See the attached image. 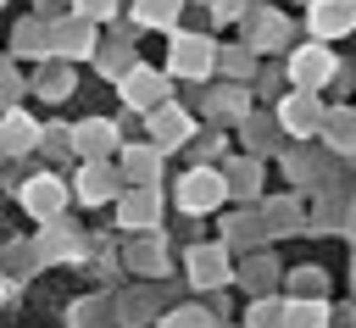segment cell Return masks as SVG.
I'll use <instances>...</instances> for the list:
<instances>
[{
  "instance_id": "5b68a950",
  "label": "cell",
  "mask_w": 356,
  "mask_h": 328,
  "mask_svg": "<svg viewBox=\"0 0 356 328\" xmlns=\"http://www.w3.org/2000/svg\"><path fill=\"white\" fill-rule=\"evenodd\" d=\"M122 100L139 106V111H161V100H167V78L150 72V67H134V72L122 78Z\"/></svg>"
},
{
  "instance_id": "30bf717a",
  "label": "cell",
  "mask_w": 356,
  "mask_h": 328,
  "mask_svg": "<svg viewBox=\"0 0 356 328\" xmlns=\"http://www.w3.org/2000/svg\"><path fill=\"white\" fill-rule=\"evenodd\" d=\"M150 133H156V150H172V145L189 139V117L172 111V106H161V111H150Z\"/></svg>"
},
{
  "instance_id": "ba28073f",
  "label": "cell",
  "mask_w": 356,
  "mask_h": 328,
  "mask_svg": "<svg viewBox=\"0 0 356 328\" xmlns=\"http://www.w3.org/2000/svg\"><path fill=\"white\" fill-rule=\"evenodd\" d=\"M50 39H56V50H61V56H89V50H95V28H89L83 17L56 22V28H50Z\"/></svg>"
},
{
  "instance_id": "4fadbf2b",
  "label": "cell",
  "mask_w": 356,
  "mask_h": 328,
  "mask_svg": "<svg viewBox=\"0 0 356 328\" xmlns=\"http://www.w3.org/2000/svg\"><path fill=\"white\" fill-rule=\"evenodd\" d=\"M284 328H328V306L323 300H289Z\"/></svg>"
},
{
  "instance_id": "ac0fdd59",
  "label": "cell",
  "mask_w": 356,
  "mask_h": 328,
  "mask_svg": "<svg viewBox=\"0 0 356 328\" xmlns=\"http://www.w3.org/2000/svg\"><path fill=\"white\" fill-rule=\"evenodd\" d=\"M178 6H184V0H139V22H145V28H161V22L178 17Z\"/></svg>"
},
{
  "instance_id": "44dd1931",
  "label": "cell",
  "mask_w": 356,
  "mask_h": 328,
  "mask_svg": "<svg viewBox=\"0 0 356 328\" xmlns=\"http://www.w3.org/2000/svg\"><path fill=\"white\" fill-rule=\"evenodd\" d=\"M278 39H284V17H261L256 22V50H273Z\"/></svg>"
},
{
  "instance_id": "2e32d148",
  "label": "cell",
  "mask_w": 356,
  "mask_h": 328,
  "mask_svg": "<svg viewBox=\"0 0 356 328\" xmlns=\"http://www.w3.org/2000/svg\"><path fill=\"white\" fill-rule=\"evenodd\" d=\"M323 133L334 139V150H356V117H350V111H328Z\"/></svg>"
},
{
  "instance_id": "603a6c76",
  "label": "cell",
  "mask_w": 356,
  "mask_h": 328,
  "mask_svg": "<svg viewBox=\"0 0 356 328\" xmlns=\"http://www.w3.org/2000/svg\"><path fill=\"white\" fill-rule=\"evenodd\" d=\"M17 50H28V56L44 50V44H39V22H22V28H17Z\"/></svg>"
},
{
  "instance_id": "9c48e42d",
  "label": "cell",
  "mask_w": 356,
  "mask_h": 328,
  "mask_svg": "<svg viewBox=\"0 0 356 328\" xmlns=\"http://www.w3.org/2000/svg\"><path fill=\"white\" fill-rule=\"evenodd\" d=\"M206 67H211V44H206V39H195V33L172 39V72H189V78H200Z\"/></svg>"
},
{
  "instance_id": "8fae6325",
  "label": "cell",
  "mask_w": 356,
  "mask_h": 328,
  "mask_svg": "<svg viewBox=\"0 0 356 328\" xmlns=\"http://www.w3.org/2000/svg\"><path fill=\"white\" fill-rule=\"evenodd\" d=\"M33 139H39L33 117H22V111H6V122H0V150H6V156H22V150H33Z\"/></svg>"
},
{
  "instance_id": "52a82bcc",
  "label": "cell",
  "mask_w": 356,
  "mask_h": 328,
  "mask_svg": "<svg viewBox=\"0 0 356 328\" xmlns=\"http://www.w3.org/2000/svg\"><path fill=\"white\" fill-rule=\"evenodd\" d=\"M278 122L289 128V133H317L328 117H323V106H317V95H289L284 106H278Z\"/></svg>"
},
{
  "instance_id": "d6986e66",
  "label": "cell",
  "mask_w": 356,
  "mask_h": 328,
  "mask_svg": "<svg viewBox=\"0 0 356 328\" xmlns=\"http://www.w3.org/2000/svg\"><path fill=\"white\" fill-rule=\"evenodd\" d=\"M284 311L289 306H278V300H256L250 306V328H284Z\"/></svg>"
},
{
  "instance_id": "8992f818",
  "label": "cell",
  "mask_w": 356,
  "mask_h": 328,
  "mask_svg": "<svg viewBox=\"0 0 356 328\" xmlns=\"http://www.w3.org/2000/svg\"><path fill=\"white\" fill-rule=\"evenodd\" d=\"M189 284H200V289L228 284V250L222 245H195L189 250Z\"/></svg>"
},
{
  "instance_id": "ffe728a7",
  "label": "cell",
  "mask_w": 356,
  "mask_h": 328,
  "mask_svg": "<svg viewBox=\"0 0 356 328\" xmlns=\"http://www.w3.org/2000/svg\"><path fill=\"white\" fill-rule=\"evenodd\" d=\"M39 95H44V100H61V95H72V78H67L61 67H50V72H39Z\"/></svg>"
},
{
  "instance_id": "7402d4cb",
  "label": "cell",
  "mask_w": 356,
  "mask_h": 328,
  "mask_svg": "<svg viewBox=\"0 0 356 328\" xmlns=\"http://www.w3.org/2000/svg\"><path fill=\"white\" fill-rule=\"evenodd\" d=\"M78 17L83 22H106V17H117V0H78Z\"/></svg>"
},
{
  "instance_id": "484cf974",
  "label": "cell",
  "mask_w": 356,
  "mask_h": 328,
  "mask_svg": "<svg viewBox=\"0 0 356 328\" xmlns=\"http://www.w3.org/2000/svg\"><path fill=\"white\" fill-rule=\"evenodd\" d=\"M295 289H300V295H317L323 278H317V272H295Z\"/></svg>"
},
{
  "instance_id": "4316f807",
  "label": "cell",
  "mask_w": 356,
  "mask_h": 328,
  "mask_svg": "<svg viewBox=\"0 0 356 328\" xmlns=\"http://www.w3.org/2000/svg\"><path fill=\"white\" fill-rule=\"evenodd\" d=\"M17 89H22V83H17L11 72H0V106H11V100H17Z\"/></svg>"
},
{
  "instance_id": "3957f363",
  "label": "cell",
  "mask_w": 356,
  "mask_h": 328,
  "mask_svg": "<svg viewBox=\"0 0 356 328\" xmlns=\"http://www.w3.org/2000/svg\"><path fill=\"white\" fill-rule=\"evenodd\" d=\"M306 28H312V39H317V44H328V39L350 33V28H356V0H312Z\"/></svg>"
},
{
  "instance_id": "e0dca14e",
  "label": "cell",
  "mask_w": 356,
  "mask_h": 328,
  "mask_svg": "<svg viewBox=\"0 0 356 328\" xmlns=\"http://www.w3.org/2000/svg\"><path fill=\"white\" fill-rule=\"evenodd\" d=\"M156 161H161V150H156V145H139V150H128V156H122L128 178L139 172V183H150V178H156Z\"/></svg>"
},
{
  "instance_id": "7a4b0ae2",
  "label": "cell",
  "mask_w": 356,
  "mask_h": 328,
  "mask_svg": "<svg viewBox=\"0 0 356 328\" xmlns=\"http://www.w3.org/2000/svg\"><path fill=\"white\" fill-rule=\"evenodd\" d=\"M222 195H228V178L211 172V167H195L189 178H178V206L184 211H211V206H222Z\"/></svg>"
},
{
  "instance_id": "7c38bea8",
  "label": "cell",
  "mask_w": 356,
  "mask_h": 328,
  "mask_svg": "<svg viewBox=\"0 0 356 328\" xmlns=\"http://www.w3.org/2000/svg\"><path fill=\"white\" fill-rule=\"evenodd\" d=\"M83 156H106L111 145H117V128L106 122V117H89V122H78V139H72Z\"/></svg>"
},
{
  "instance_id": "cb8c5ba5",
  "label": "cell",
  "mask_w": 356,
  "mask_h": 328,
  "mask_svg": "<svg viewBox=\"0 0 356 328\" xmlns=\"http://www.w3.org/2000/svg\"><path fill=\"white\" fill-rule=\"evenodd\" d=\"M161 328H206V311H195V306H184L178 317H167Z\"/></svg>"
},
{
  "instance_id": "d4e9b609",
  "label": "cell",
  "mask_w": 356,
  "mask_h": 328,
  "mask_svg": "<svg viewBox=\"0 0 356 328\" xmlns=\"http://www.w3.org/2000/svg\"><path fill=\"white\" fill-rule=\"evenodd\" d=\"M245 278H250V284H273V261H250Z\"/></svg>"
},
{
  "instance_id": "277c9868",
  "label": "cell",
  "mask_w": 356,
  "mask_h": 328,
  "mask_svg": "<svg viewBox=\"0 0 356 328\" xmlns=\"http://www.w3.org/2000/svg\"><path fill=\"white\" fill-rule=\"evenodd\" d=\"M61 206H67V189H61V178H56V172H39V178H28V183H22V211H28V217L56 222V217H61Z\"/></svg>"
},
{
  "instance_id": "5bb4252c",
  "label": "cell",
  "mask_w": 356,
  "mask_h": 328,
  "mask_svg": "<svg viewBox=\"0 0 356 328\" xmlns=\"http://www.w3.org/2000/svg\"><path fill=\"white\" fill-rule=\"evenodd\" d=\"M78 195H83V200H106V195H111V172H106L100 161H89V167L78 172Z\"/></svg>"
},
{
  "instance_id": "83f0119b",
  "label": "cell",
  "mask_w": 356,
  "mask_h": 328,
  "mask_svg": "<svg viewBox=\"0 0 356 328\" xmlns=\"http://www.w3.org/2000/svg\"><path fill=\"white\" fill-rule=\"evenodd\" d=\"M0 6H6V0H0Z\"/></svg>"
},
{
  "instance_id": "9a60e30c",
  "label": "cell",
  "mask_w": 356,
  "mask_h": 328,
  "mask_svg": "<svg viewBox=\"0 0 356 328\" xmlns=\"http://www.w3.org/2000/svg\"><path fill=\"white\" fill-rule=\"evenodd\" d=\"M150 217H156V195H150V189H139V195L122 200V222H128V228H150Z\"/></svg>"
},
{
  "instance_id": "6da1fadb",
  "label": "cell",
  "mask_w": 356,
  "mask_h": 328,
  "mask_svg": "<svg viewBox=\"0 0 356 328\" xmlns=\"http://www.w3.org/2000/svg\"><path fill=\"white\" fill-rule=\"evenodd\" d=\"M339 72V61H334V50L328 44H300L295 56H289V83H295V95H312V89H323L328 78Z\"/></svg>"
}]
</instances>
